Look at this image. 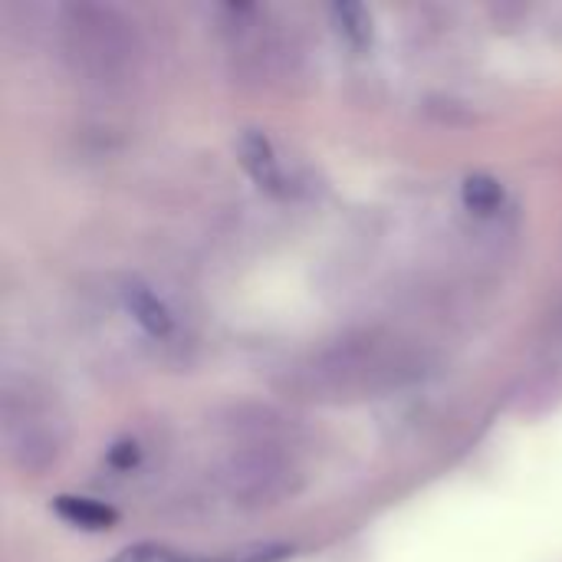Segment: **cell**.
Wrapping results in <instances>:
<instances>
[{
	"instance_id": "cell-10",
	"label": "cell",
	"mask_w": 562,
	"mask_h": 562,
	"mask_svg": "<svg viewBox=\"0 0 562 562\" xmlns=\"http://www.w3.org/2000/svg\"><path fill=\"white\" fill-rule=\"evenodd\" d=\"M109 562H214V560H188L175 550H165V547H151V543H142V547H132L125 553H119L115 560Z\"/></svg>"
},
{
	"instance_id": "cell-2",
	"label": "cell",
	"mask_w": 562,
	"mask_h": 562,
	"mask_svg": "<svg viewBox=\"0 0 562 562\" xmlns=\"http://www.w3.org/2000/svg\"><path fill=\"white\" fill-rule=\"evenodd\" d=\"M310 372L323 392H333V395L342 392V398H349V395H369V392L398 385L415 375V366L395 346L359 339V342H346L326 352Z\"/></svg>"
},
{
	"instance_id": "cell-8",
	"label": "cell",
	"mask_w": 562,
	"mask_h": 562,
	"mask_svg": "<svg viewBox=\"0 0 562 562\" xmlns=\"http://www.w3.org/2000/svg\"><path fill=\"white\" fill-rule=\"evenodd\" d=\"M461 198H464V207L468 211H474V214H494L504 204V184L497 178H491V175H471L461 184Z\"/></svg>"
},
{
	"instance_id": "cell-6",
	"label": "cell",
	"mask_w": 562,
	"mask_h": 562,
	"mask_svg": "<svg viewBox=\"0 0 562 562\" xmlns=\"http://www.w3.org/2000/svg\"><path fill=\"white\" fill-rule=\"evenodd\" d=\"M122 303H125V310H128V316L148 333V336H155V339H165V336H171V329H175V316H171V310L145 286V283H125V290H122Z\"/></svg>"
},
{
	"instance_id": "cell-4",
	"label": "cell",
	"mask_w": 562,
	"mask_h": 562,
	"mask_svg": "<svg viewBox=\"0 0 562 562\" xmlns=\"http://www.w3.org/2000/svg\"><path fill=\"white\" fill-rule=\"evenodd\" d=\"M227 494L244 507H267L280 504L296 491V464L270 441L247 445L237 451L224 468Z\"/></svg>"
},
{
	"instance_id": "cell-7",
	"label": "cell",
	"mask_w": 562,
	"mask_h": 562,
	"mask_svg": "<svg viewBox=\"0 0 562 562\" xmlns=\"http://www.w3.org/2000/svg\"><path fill=\"white\" fill-rule=\"evenodd\" d=\"M56 514L79 530H109L115 524V510L86 497H59L56 501Z\"/></svg>"
},
{
	"instance_id": "cell-3",
	"label": "cell",
	"mask_w": 562,
	"mask_h": 562,
	"mask_svg": "<svg viewBox=\"0 0 562 562\" xmlns=\"http://www.w3.org/2000/svg\"><path fill=\"white\" fill-rule=\"evenodd\" d=\"M3 441L13 464L30 474L46 471L63 448V425L53 405L30 385L3 395Z\"/></svg>"
},
{
	"instance_id": "cell-11",
	"label": "cell",
	"mask_w": 562,
	"mask_h": 562,
	"mask_svg": "<svg viewBox=\"0 0 562 562\" xmlns=\"http://www.w3.org/2000/svg\"><path fill=\"white\" fill-rule=\"evenodd\" d=\"M109 461H112V468H122V471H128L135 461H138V448L135 445H115L112 451H109Z\"/></svg>"
},
{
	"instance_id": "cell-1",
	"label": "cell",
	"mask_w": 562,
	"mask_h": 562,
	"mask_svg": "<svg viewBox=\"0 0 562 562\" xmlns=\"http://www.w3.org/2000/svg\"><path fill=\"white\" fill-rule=\"evenodd\" d=\"M63 56L76 79L92 89H125L142 66V40L115 7L72 3L63 10Z\"/></svg>"
},
{
	"instance_id": "cell-9",
	"label": "cell",
	"mask_w": 562,
	"mask_h": 562,
	"mask_svg": "<svg viewBox=\"0 0 562 562\" xmlns=\"http://www.w3.org/2000/svg\"><path fill=\"white\" fill-rule=\"evenodd\" d=\"M329 13H333L339 36L349 40L352 46H366L372 40V20H369V10L362 3H336Z\"/></svg>"
},
{
	"instance_id": "cell-5",
	"label": "cell",
	"mask_w": 562,
	"mask_h": 562,
	"mask_svg": "<svg viewBox=\"0 0 562 562\" xmlns=\"http://www.w3.org/2000/svg\"><path fill=\"white\" fill-rule=\"evenodd\" d=\"M237 155H240V165L247 168V175L257 181L260 191H267V194H286L283 165L277 158L273 142L263 132H257V128L244 132L240 142H237Z\"/></svg>"
}]
</instances>
